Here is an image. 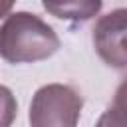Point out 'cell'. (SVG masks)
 I'll return each instance as SVG.
<instances>
[{
	"label": "cell",
	"mask_w": 127,
	"mask_h": 127,
	"mask_svg": "<svg viewBox=\"0 0 127 127\" xmlns=\"http://www.w3.org/2000/svg\"><path fill=\"white\" fill-rule=\"evenodd\" d=\"M60 38L50 24L32 12H10L0 26V56L10 64H34L52 58Z\"/></svg>",
	"instance_id": "cell-1"
},
{
	"label": "cell",
	"mask_w": 127,
	"mask_h": 127,
	"mask_svg": "<svg viewBox=\"0 0 127 127\" xmlns=\"http://www.w3.org/2000/svg\"><path fill=\"white\" fill-rule=\"evenodd\" d=\"M83 99L64 83L42 85L30 103V127H77Z\"/></svg>",
	"instance_id": "cell-2"
},
{
	"label": "cell",
	"mask_w": 127,
	"mask_h": 127,
	"mask_svg": "<svg viewBox=\"0 0 127 127\" xmlns=\"http://www.w3.org/2000/svg\"><path fill=\"white\" fill-rule=\"evenodd\" d=\"M125 30H127V10L117 8L101 16L93 26V46L99 58L117 69L127 65V48H125Z\"/></svg>",
	"instance_id": "cell-3"
},
{
	"label": "cell",
	"mask_w": 127,
	"mask_h": 127,
	"mask_svg": "<svg viewBox=\"0 0 127 127\" xmlns=\"http://www.w3.org/2000/svg\"><path fill=\"white\" fill-rule=\"evenodd\" d=\"M101 8L99 0H75V2H44V10H48L50 14H54L56 18L62 20H75V22H83L89 20L91 16H95Z\"/></svg>",
	"instance_id": "cell-4"
},
{
	"label": "cell",
	"mask_w": 127,
	"mask_h": 127,
	"mask_svg": "<svg viewBox=\"0 0 127 127\" xmlns=\"http://www.w3.org/2000/svg\"><path fill=\"white\" fill-rule=\"evenodd\" d=\"M95 127H125V105H123V87L119 89L115 103L103 111V115L99 117V121L95 123Z\"/></svg>",
	"instance_id": "cell-5"
},
{
	"label": "cell",
	"mask_w": 127,
	"mask_h": 127,
	"mask_svg": "<svg viewBox=\"0 0 127 127\" xmlns=\"http://www.w3.org/2000/svg\"><path fill=\"white\" fill-rule=\"evenodd\" d=\"M18 113V103L10 87L0 85V127H12Z\"/></svg>",
	"instance_id": "cell-6"
},
{
	"label": "cell",
	"mask_w": 127,
	"mask_h": 127,
	"mask_svg": "<svg viewBox=\"0 0 127 127\" xmlns=\"http://www.w3.org/2000/svg\"><path fill=\"white\" fill-rule=\"evenodd\" d=\"M12 8H14V4H12V2H0V18L8 16V14L12 12Z\"/></svg>",
	"instance_id": "cell-7"
}]
</instances>
